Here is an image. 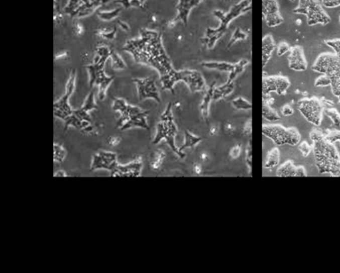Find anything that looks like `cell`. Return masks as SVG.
<instances>
[{"label":"cell","instance_id":"12","mask_svg":"<svg viewBox=\"0 0 340 273\" xmlns=\"http://www.w3.org/2000/svg\"><path fill=\"white\" fill-rule=\"evenodd\" d=\"M133 80L137 84L139 101H143L146 99H152L158 103H161V98L157 86H156L155 78H135Z\"/></svg>","mask_w":340,"mask_h":273},{"label":"cell","instance_id":"56","mask_svg":"<svg viewBox=\"0 0 340 273\" xmlns=\"http://www.w3.org/2000/svg\"><path fill=\"white\" fill-rule=\"evenodd\" d=\"M118 23H119V26H120L122 28L124 29V30H125L126 31H129V26H128L127 24H125V23H123V22H121V21H118Z\"/></svg>","mask_w":340,"mask_h":273},{"label":"cell","instance_id":"3","mask_svg":"<svg viewBox=\"0 0 340 273\" xmlns=\"http://www.w3.org/2000/svg\"><path fill=\"white\" fill-rule=\"evenodd\" d=\"M251 0H242L233 6L228 12L215 10L213 15L219 20V26L216 28H208L205 36L203 38L204 43L208 49H213L217 41L222 38L228 31L231 22L240 17L243 14L251 11Z\"/></svg>","mask_w":340,"mask_h":273},{"label":"cell","instance_id":"13","mask_svg":"<svg viewBox=\"0 0 340 273\" xmlns=\"http://www.w3.org/2000/svg\"><path fill=\"white\" fill-rule=\"evenodd\" d=\"M118 164L116 153L101 150L96 152L92 156L90 170L107 169L111 172Z\"/></svg>","mask_w":340,"mask_h":273},{"label":"cell","instance_id":"51","mask_svg":"<svg viewBox=\"0 0 340 273\" xmlns=\"http://www.w3.org/2000/svg\"><path fill=\"white\" fill-rule=\"evenodd\" d=\"M117 33V29L116 28H115V30L112 31V32H109L108 34H102L103 37H105V38H107L108 39H112L114 38L115 34H116Z\"/></svg>","mask_w":340,"mask_h":273},{"label":"cell","instance_id":"49","mask_svg":"<svg viewBox=\"0 0 340 273\" xmlns=\"http://www.w3.org/2000/svg\"><path fill=\"white\" fill-rule=\"evenodd\" d=\"M296 177H307L306 169L302 165L297 166V171H296Z\"/></svg>","mask_w":340,"mask_h":273},{"label":"cell","instance_id":"32","mask_svg":"<svg viewBox=\"0 0 340 273\" xmlns=\"http://www.w3.org/2000/svg\"><path fill=\"white\" fill-rule=\"evenodd\" d=\"M116 3L123 4L125 8L133 7L142 8L146 0H112Z\"/></svg>","mask_w":340,"mask_h":273},{"label":"cell","instance_id":"36","mask_svg":"<svg viewBox=\"0 0 340 273\" xmlns=\"http://www.w3.org/2000/svg\"><path fill=\"white\" fill-rule=\"evenodd\" d=\"M94 93L92 91L88 95L87 99L84 103V106L82 107V109L86 112L91 111L92 109H96L98 108L97 105L94 103Z\"/></svg>","mask_w":340,"mask_h":273},{"label":"cell","instance_id":"60","mask_svg":"<svg viewBox=\"0 0 340 273\" xmlns=\"http://www.w3.org/2000/svg\"><path fill=\"white\" fill-rule=\"evenodd\" d=\"M301 24H302V21H301L300 20H298L297 21H296V24L299 25L300 26Z\"/></svg>","mask_w":340,"mask_h":273},{"label":"cell","instance_id":"17","mask_svg":"<svg viewBox=\"0 0 340 273\" xmlns=\"http://www.w3.org/2000/svg\"><path fill=\"white\" fill-rule=\"evenodd\" d=\"M203 0H179L176 9L178 15L174 19V22H182L186 25L188 22L189 14L193 8L196 7L203 2Z\"/></svg>","mask_w":340,"mask_h":273},{"label":"cell","instance_id":"24","mask_svg":"<svg viewBox=\"0 0 340 273\" xmlns=\"http://www.w3.org/2000/svg\"><path fill=\"white\" fill-rule=\"evenodd\" d=\"M202 138L191 133L188 130H185L184 136V142H183V145L179 148L180 151L183 152V150L186 148H193L197 144L200 143Z\"/></svg>","mask_w":340,"mask_h":273},{"label":"cell","instance_id":"45","mask_svg":"<svg viewBox=\"0 0 340 273\" xmlns=\"http://www.w3.org/2000/svg\"><path fill=\"white\" fill-rule=\"evenodd\" d=\"M241 152H242V150H241L240 144L235 145L230 151V158L233 160L238 159L241 156Z\"/></svg>","mask_w":340,"mask_h":273},{"label":"cell","instance_id":"4","mask_svg":"<svg viewBox=\"0 0 340 273\" xmlns=\"http://www.w3.org/2000/svg\"><path fill=\"white\" fill-rule=\"evenodd\" d=\"M163 90L170 91L174 94V86L178 82H183L191 93L205 91V80L196 70H173L166 76L160 77Z\"/></svg>","mask_w":340,"mask_h":273},{"label":"cell","instance_id":"18","mask_svg":"<svg viewBox=\"0 0 340 273\" xmlns=\"http://www.w3.org/2000/svg\"><path fill=\"white\" fill-rule=\"evenodd\" d=\"M275 48L276 44L273 37L270 34L264 36L262 41V61L263 67L267 65Z\"/></svg>","mask_w":340,"mask_h":273},{"label":"cell","instance_id":"34","mask_svg":"<svg viewBox=\"0 0 340 273\" xmlns=\"http://www.w3.org/2000/svg\"><path fill=\"white\" fill-rule=\"evenodd\" d=\"M75 78L76 71L75 69H73V71L71 72V75L69 76V80H68L67 84V87H66L65 95H67V97H69L71 96L72 93H73L74 90H75Z\"/></svg>","mask_w":340,"mask_h":273},{"label":"cell","instance_id":"27","mask_svg":"<svg viewBox=\"0 0 340 273\" xmlns=\"http://www.w3.org/2000/svg\"><path fill=\"white\" fill-rule=\"evenodd\" d=\"M67 152L66 149L61 144L55 143L54 154H53V160L55 162L61 163L65 160Z\"/></svg>","mask_w":340,"mask_h":273},{"label":"cell","instance_id":"50","mask_svg":"<svg viewBox=\"0 0 340 273\" xmlns=\"http://www.w3.org/2000/svg\"><path fill=\"white\" fill-rule=\"evenodd\" d=\"M121 142V138L118 137H110L108 140V145L111 146H115L118 145Z\"/></svg>","mask_w":340,"mask_h":273},{"label":"cell","instance_id":"35","mask_svg":"<svg viewBox=\"0 0 340 273\" xmlns=\"http://www.w3.org/2000/svg\"><path fill=\"white\" fill-rule=\"evenodd\" d=\"M331 85V79L329 76L326 74H321L317 78L314 82V86L316 87H327Z\"/></svg>","mask_w":340,"mask_h":273},{"label":"cell","instance_id":"22","mask_svg":"<svg viewBox=\"0 0 340 273\" xmlns=\"http://www.w3.org/2000/svg\"><path fill=\"white\" fill-rule=\"evenodd\" d=\"M280 160V152L277 147L271 149L268 152L266 157L264 167L266 169H271L279 164Z\"/></svg>","mask_w":340,"mask_h":273},{"label":"cell","instance_id":"25","mask_svg":"<svg viewBox=\"0 0 340 273\" xmlns=\"http://www.w3.org/2000/svg\"><path fill=\"white\" fill-rule=\"evenodd\" d=\"M263 117L267 121L277 122L280 119V116L277 111L272 108L267 101L263 100Z\"/></svg>","mask_w":340,"mask_h":273},{"label":"cell","instance_id":"2","mask_svg":"<svg viewBox=\"0 0 340 273\" xmlns=\"http://www.w3.org/2000/svg\"><path fill=\"white\" fill-rule=\"evenodd\" d=\"M310 136L319 171L335 175L340 165V156L336 148L318 130H312Z\"/></svg>","mask_w":340,"mask_h":273},{"label":"cell","instance_id":"11","mask_svg":"<svg viewBox=\"0 0 340 273\" xmlns=\"http://www.w3.org/2000/svg\"><path fill=\"white\" fill-rule=\"evenodd\" d=\"M290 86V80L286 76H263V96H269L271 93H276L279 95H284Z\"/></svg>","mask_w":340,"mask_h":273},{"label":"cell","instance_id":"19","mask_svg":"<svg viewBox=\"0 0 340 273\" xmlns=\"http://www.w3.org/2000/svg\"><path fill=\"white\" fill-rule=\"evenodd\" d=\"M215 86L216 82H213L209 88L205 90V94L200 105L201 115L205 120H207L209 117V105L213 101V91Z\"/></svg>","mask_w":340,"mask_h":273},{"label":"cell","instance_id":"46","mask_svg":"<svg viewBox=\"0 0 340 273\" xmlns=\"http://www.w3.org/2000/svg\"><path fill=\"white\" fill-rule=\"evenodd\" d=\"M246 161L247 164L249 167V169L251 170V167H252V146H251V143L249 144L248 148L247 149L246 153Z\"/></svg>","mask_w":340,"mask_h":273},{"label":"cell","instance_id":"14","mask_svg":"<svg viewBox=\"0 0 340 273\" xmlns=\"http://www.w3.org/2000/svg\"><path fill=\"white\" fill-rule=\"evenodd\" d=\"M262 13L266 24L270 28H275L283 22L277 0H263Z\"/></svg>","mask_w":340,"mask_h":273},{"label":"cell","instance_id":"40","mask_svg":"<svg viewBox=\"0 0 340 273\" xmlns=\"http://www.w3.org/2000/svg\"><path fill=\"white\" fill-rule=\"evenodd\" d=\"M325 44L331 47L334 51L335 54L340 59V39H332V40L325 41Z\"/></svg>","mask_w":340,"mask_h":273},{"label":"cell","instance_id":"7","mask_svg":"<svg viewBox=\"0 0 340 273\" xmlns=\"http://www.w3.org/2000/svg\"><path fill=\"white\" fill-rule=\"evenodd\" d=\"M293 12L306 16L308 26L317 24L325 26L330 22V18L325 13L318 0H299L298 6Z\"/></svg>","mask_w":340,"mask_h":273},{"label":"cell","instance_id":"44","mask_svg":"<svg viewBox=\"0 0 340 273\" xmlns=\"http://www.w3.org/2000/svg\"><path fill=\"white\" fill-rule=\"evenodd\" d=\"M290 48L291 47L289 46V45L287 43L282 41V42H280L279 45H278L277 55L279 57H281V56L285 55L286 53L289 52Z\"/></svg>","mask_w":340,"mask_h":273},{"label":"cell","instance_id":"57","mask_svg":"<svg viewBox=\"0 0 340 273\" xmlns=\"http://www.w3.org/2000/svg\"><path fill=\"white\" fill-rule=\"evenodd\" d=\"M234 128L233 127V126L231 124H228L225 125V130L228 132H232Z\"/></svg>","mask_w":340,"mask_h":273},{"label":"cell","instance_id":"53","mask_svg":"<svg viewBox=\"0 0 340 273\" xmlns=\"http://www.w3.org/2000/svg\"><path fill=\"white\" fill-rule=\"evenodd\" d=\"M251 130H252V128H251V121H250L249 123H247V125H245L244 132L246 134H251Z\"/></svg>","mask_w":340,"mask_h":273},{"label":"cell","instance_id":"28","mask_svg":"<svg viewBox=\"0 0 340 273\" xmlns=\"http://www.w3.org/2000/svg\"><path fill=\"white\" fill-rule=\"evenodd\" d=\"M232 104L234 108L243 111H248L252 109V104L243 97H238L232 101Z\"/></svg>","mask_w":340,"mask_h":273},{"label":"cell","instance_id":"52","mask_svg":"<svg viewBox=\"0 0 340 273\" xmlns=\"http://www.w3.org/2000/svg\"><path fill=\"white\" fill-rule=\"evenodd\" d=\"M193 170L194 172L196 173L197 175H200L202 172V167L201 165L199 164H195L194 166H193Z\"/></svg>","mask_w":340,"mask_h":273},{"label":"cell","instance_id":"43","mask_svg":"<svg viewBox=\"0 0 340 273\" xmlns=\"http://www.w3.org/2000/svg\"><path fill=\"white\" fill-rule=\"evenodd\" d=\"M325 138L331 143L336 142H339L340 143V130H333V131L329 132L325 135Z\"/></svg>","mask_w":340,"mask_h":273},{"label":"cell","instance_id":"42","mask_svg":"<svg viewBox=\"0 0 340 273\" xmlns=\"http://www.w3.org/2000/svg\"><path fill=\"white\" fill-rule=\"evenodd\" d=\"M128 105L126 103L123 99H115L114 106L113 109L115 111H119L121 114L125 113L127 110Z\"/></svg>","mask_w":340,"mask_h":273},{"label":"cell","instance_id":"39","mask_svg":"<svg viewBox=\"0 0 340 273\" xmlns=\"http://www.w3.org/2000/svg\"><path fill=\"white\" fill-rule=\"evenodd\" d=\"M90 73V86H92L95 84L96 80L97 79V71L98 69V65L96 64L88 66L86 67Z\"/></svg>","mask_w":340,"mask_h":273},{"label":"cell","instance_id":"21","mask_svg":"<svg viewBox=\"0 0 340 273\" xmlns=\"http://www.w3.org/2000/svg\"><path fill=\"white\" fill-rule=\"evenodd\" d=\"M297 166L294 165L292 160H287L278 167L277 174L278 177H296Z\"/></svg>","mask_w":340,"mask_h":273},{"label":"cell","instance_id":"1","mask_svg":"<svg viewBox=\"0 0 340 273\" xmlns=\"http://www.w3.org/2000/svg\"><path fill=\"white\" fill-rule=\"evenodd\" d=\"M125 49L133 54L135 61L155 69L160 77L174 69L158 32L142 30L140 38L130 41Z\"/></svg>","mask_w":340,"mask_h":273},{"label":"cell","instance_id":"30","mask_svg":"<svg viewBox=\"0 0 340 273\" xmlns=\"http://www.w3.org/2000/svg\"><path fill=\"white\" fill-rule=\"evenodd\" d=\"M324 113L329 119H331V121H332L333 125H334L335 127H339L340 113L337 111V109L329 107V108L324 109V113Z\"/></svg>","mask_w":340,"mask_h":273},{"label":"cell","instance_id":"20","mask_svg":"<svg viewBox=\"0 0 340 273\" xmlns=\"http://www.w3.org/2000/svg\"><path fill=\"white\" fill-rule=\"evenodd\" d=\"M202 67L207 69L217 70V71L232 73L236 68L237 63H232L228 62L207 61L201 63Z\"/></svg>","mask_w":340,"mask_h":273},{"label":"cell","instance_id":"38","mask_svg":"<svg viewBox=\"0 0 340 273\" xmlns=\"http://www.w3.org/2000/svg\"><path fill=\"white\" fill-rule=\"evenodd\" d=\"M111 58L112 60V66L115 69H125L126 65L121 58L115 51H111Z\"/></svg>","mask_w":340,"mask_h":273},{"label":"cell","instance_id":"61","mask_svg":"<svg viewBox=\"0 0 340 273\" xmlns=\"http://www.w3.org/2000/svg\"><path fill=\"white\" fill-rule=\"evenodd\" d=\"M290 1H291V2H294V1H295V0H290Z\"/></svg>","mask_w":340,"mask_h":273},{"label":"cell","instance_id":"5","mask_svg":"<svg viewBox=\"0 0 340 273\" xmlns=\"http://www.w3.org/2000/svg\"><path fill=\"white\" fill-rule=\"evenodd\" d=\"M177 127L174 123V117L172 114V105L169 103L164 113L160 117V121L156 128V134L154 138L153 143L157 144L161 140L165 139L168 142L169 146L172 148L178 156L183 158L185 154L180 151V149L176 144V136L177 134Z\"/></svg>","mask_w":340,"mask_h":273},{"label":"cell","instance_id":"31","mask_svg":"<svg viewBox=\"0 0 340 273\" xmlns=\"http://www.w3.org/2000/svg\"><path fill=\"white\" fill-rule=\"evenodd\" d=\"M247 37H248L247 36V35L243 32L240 28L236 29L234 34H233L232 38H231L230 43H229L228 44V47H232V45H234L235 43H236L239 41L245 40V39L247 38Z\"/></svg>","mask_w":340,"mask_h":273},{"label":"cell","instance_id":"33","mask_svg":"<svg viewBox=\"0 0 340 273\" xmlns=\"http://www.w3.org/2000/svg\"><path fill=\"white\" fill-rule=\"evenodd\" d=\"M114 79V76H106V78L101 83L99 84V93H98V98L100 100H103L104 99L105 95H106V90L107 86L109 85V84L112 81V80Z\"/></svg>","mask_w":340,"mask_h":273},{"label":"cell","instance_id":"62","mask_svg":"<svg viewBox=\"0 0 340 273\" xmlns=\"http://www.w3.org/2000/svg\"><path fill=\"white\" fill-rule=\"evenodd\" d=\"M339 23H340V16H339Z\"/></svg>","mask_w":340,"mask_h":273},{"label":"cell","instance_id":"54","mask_svg":"<svg viewBox=\"0 0 340 273\" xmlns=\"http://www.w3.org/2000/svg\"><path fill=\"white\" fill-rule=\"evenodd\" d=\"M55 177H67L68 175L64 170H58L55 173Z\"/></svg>","mask_w":340,"mask_h":273},{"label":"cell","instance_id":"59","mask_svg":"<svg viewBox=\"0 0 340 273\" xmlns=\"http://www.w3.org/2000/svg\"><path fill=\"white\" fill-rule=\"evenodd\" d=\"M83 130L85 132H90L92 131V130H93V127H92L91 125H89L87 127L84 128Z\"/></svg>","mask_w":340,"mask_h":273},{"label":"cell","instance_id":"8","mask_svg":"<svg viewBox=\"0 0 340 273\" xmlns=\"http://www.w3.org/2000/svg\"><path fill=\"white\" fill-rule=\"evenodd\" d=\"M298 111L308 123L316 127L321 125L324 113L323 103L317 97L303 98L297 104Z\"/></svg>","mask_w":340,"mask_h":273},{"label":"cell","instance_id":"58","mask_svg":"<svg viewBox=\"0 0 340 273\" xmlns=\"http://www.w3.org/2000/svg\"><path fill=\"white\" fill-rule=\"evenodd\" d=\"M217 127H212L211 128H210V134H211V135H215V134H217Z\"/></svg>","mask_w":340,"mask_h":273},{"label":"cell","instance_id":"47","mask_svg":"<svg viewBox=\"0 0 340 273\" xmlns=\"http://www.w3.org/2000/svg\"><path fill=\"white\" fill-rule=\"evenodd\" d=\"M322 4L326 8H337L340 6V0H322Z\"/></svg>","mask_w":340,"mask_h":273},{"label":"cell","instance_id":"48","mask_svg":"<svg viewBox=\"0 0 340 273\" xmlns=\"http://www.w3.org/2000/svg\"><path fill=\"white\" fill-rule=\"evenodd\" d=\"M281 113L282 115L284 116V117H289V116L293 115L294 111L293 108H292L290 105H286L282 107Z\"/></svg>","mask_w":340,"mask_h":273},{"label":"cell","instance_id":"10","mask_svg":"<svg viewBox=\"0 0 340 273\" xmlns=\"http://www.w3.org/2000/svg\"><path fill=\"white\" fill-rule=\"evenodd\" d=\"M312 70L330 77L340 71L339 58L335 53H321L313 64Z\"/></svg>","mask_w":340,"mask_h":273},{"label":"cell","instance_id":"23","mask_svg":"<svg viewBox=\"0 0 340 273\" xmlns=\"http://www.w3.org/2000/svg\"><path fill=\"white\" fill-rule=\"evenodd\" d=\"M234 90V83H229V82H226L221 86H215L213 91V101H217L220 99L225 98L231 93H232Z\"/></svg>","mask_w":340,"mask_h":273},{"label":"cell","instance_id":"55","mask_svg":"<svg viewBox=\"0 0 340 273\" xmlns=\"http://www.w3.org/2000/svg\"><path fill=\"white\" fill-rule=\"evenodd\" d=\"M208 158H209V156H208L207 153L205 152H201L200 156H199V158H200L202 161L207 160Z\"/></svg>","mask_w":340,"mask_h":273},{"label":"cell","instance_id":"9","mask_svg":"<svg viewBox=\"0 0 340 273\" xmlns=\"http://www.w3.org/2000/svg\"><path fill=\"white\" fill-rule=\"evenodd\" d=\"M111 1L112 0H69L65 12L72 17L75 16L84 17L89 15L102 4Z\"/></svg>","mask_w":340,"mask_h":273},{"label":"cell","instance_id":"6","mask_svg":"<svg viewBox=\"0 0 340 273\" xmlns=\"http://www.w3.org/2000/svg\"><path fill=\"white\" fill-rule=\"evenodd\" d=\"M263 135L273 140L277 146H283L285 144L294 146L300 143L301 134L297 128L294 127L286 128L279 124L273 125H263L262 128Z\"/></svg>","mask_w":340,"mask_h":273},{"label":"cell","instance_id":"37","mask_svg":"<svg viewBox=\"0 0 340 273\" xmlns=\"http://www.w3.org/2000/svg\"><path fill=\"white\" fill-rule=\"evenodd\" d=\"M121 11V9H120V8H118V9L114 10L110 12H98V17H99L100 19H102L103 20L108 21L112 20V19L117 17Z\"/></svg>","mask_w":340,"mask_h":273},{"label":"cell","instance_id":"29","mask_svg":"<svg viewBox=\"0 0 340 273\" xmlns=\"http://www.w3.org/2000/svg\"><path fill=\"white\" fill-rule=\"evenodd\" d=\"M331 88L333 95L339 99L340 102V71L330 76Z\"/></svg>","mask_w":340,"mask_h":273},{"label":"cell","instance_id":"16","mask_svg":"<svg viewBox=\"0 0 340 273\" xmlns=\"http://www.w3.org/2000/svg\"><path fill=\"white\" fill-rule=\"evenodd\" d=\"M288 56V63L290 69L295 71H304L308 67L306 57L302 47H291Z\"/></svg>","mask_w":340,"mask_h":273},{"label":"cell","instance_id":"15","mask_svg":"<svg viewBox=\"0 0 340 273\" xmlns=\"http://www.w3.org/2000/svg\"><path fill=\"white\" fill-rule=\"evenodd\" d=\"M142 162L140 159H137L127 164H118L112 171V177H139L142 170Z\"/></svg>","mask_w":340,"mask_h":273},{"label":"cell","instance_id":"26","mask_svg":"<svg viewBox=\"0 0 340 273\" xmlns=\"http://www.w3.org/2000/svg\"><path fill=\"white\" fill-rule=\"evenodd\" d=\"M166 158V153L164 150H158L154 153L152 156L151 162H150V167L154 171L158 170L160 169L163 164V162Z\"/></svg>","mask_w":340,"mask_h":273},{"label":"cell","instance_id":"41","mask_svg":"<svg viewBox=\"0 0 340 273\" xmlns=\"http://www.w3.org/2000/svg\"><path fill=\"white\" fill-rule=\"evenodd\" d=\"M298 150H300L301 154H302V156L305 157H308L309 154H310V152L313 150V147L310 144H309L306 141H303L301 142L298 146Z\"/></svg>","mask_w":340,"mask_h":273}]
</instances>
